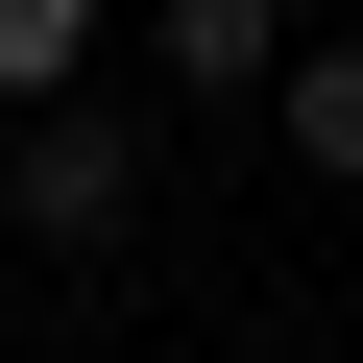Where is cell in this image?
I'll use <instances>...</instances> for the list:
<instances>
[{"mask_svg": "<svg viewBox=\"0 0 363 363\" xmlns=\"http://www.w3.org/2000/svg\"><path fill=\"white\" fill-rule=\"evenodd\" d=\"M97 97V25H73V0H0V121H73Z\"/></svg>", "mask_w": 363, "mask_h": 363, "instance_id": "4", "label": "cell"}, {"mask_svg": "<svg viewBox=\"0 0 363 363\" xmlns=\"http://www.w3.org/2000/svg\"><path fill=\"white\" fill-rule=\"evenodd\" d=\"M145 194H169V169H145V121H25V145H0V218H25L49 267H97V242H145Z\"/></svg>", "mask_w": 363, "mask_h": 363, "instance_id": "1", "label": "cell"}, {"mask_svg": "<svg viewBox=\"0 0 363 363\" xmlns=\"http://www.w3.org/2000/svg\"><path fill=\"white\" fill-rule=\"evenodd\" d=\"M267 121H291V169H315V194H363V25H315Z\"/></svg>", "mask_w": 363, "mask_h": 363, "instance_id": "3", "label": "cell"}, {"mask_svg": "<svg viewBox=\"0 0 363 363\" xmlns=\"http://www.w3.org/2000/svg\"><path fill=\"white\" fill-rule=\"evenodd\" d=\"M145 73H169V97H291V25H267V0H169Z\"/></svg>", "mask_w": 363, "mask_h": 363, "instance_id": "2", "label": "cell"}]
</instances>
